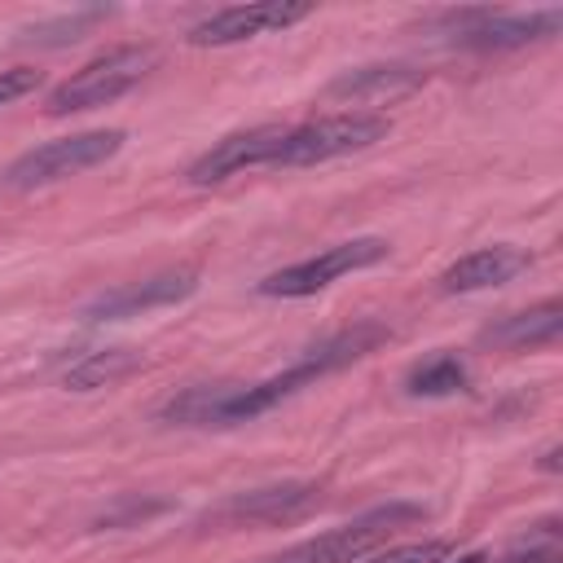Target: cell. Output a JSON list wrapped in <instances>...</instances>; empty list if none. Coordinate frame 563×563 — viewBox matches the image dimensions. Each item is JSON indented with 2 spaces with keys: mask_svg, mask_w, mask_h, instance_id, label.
Returning <instances> with one entry per match:
<instances>
[{
  "mask_svg": "<svg viewBox=\"0 0 563 563\" xmlns=\"http://www.w3.org/2000/svg\"><path fill=\"white\" fill-rule=\"evenodd\" d=\"M422 515H427V510L413 506V501H387V506H374V510H365L361 519H352V523H343V528H330V532H321V537L295 541V545H286L282 554L264 559V563H361L365 554H374V550L387 541L391 528L413 523V519H422Z\"/></svg>",
  "mask_w": 563,
  "mask_h": 563,
  "instance_id": "5b68a950",
  "label": "cell"
},
{
  "mask_svg": "<svg viewBox=\"0 0 563 563\" xmlns=\"http://www.w3.org/2000/svg\"><path fill=\"white\" fill-rule=\"evenodd\" d=\"M532 264V255L523 246L497 242V246H479L462 260H453L440 273V290L444 295H471V290H488V286H506L510 277H519Z\"/></svg>",
  "mask_w": 563,
  "mask_h": 563,
  "instance_id": "7c38bea8",
  "label": "cell"
},
{
  "mask_svg": "<svg viewBox=\"0 0 563 563\" xmlns=\"http://www.w3.org/2000/svg\"><path fill=\"white\" fill-rule=\"evenodd\" d=\"M466 383H471V374H466V365H462L453 352H435V356L418 361V365L405 374V391H409V396H427V400H435V396H457V391H466Z\"/></svg>",
  "mask_w": 563,
  "mask_h": 563,
  "instance_id": "2e32d148",
  "label": "cell"
},
{
  "mask_svg": "<svg viewBox=\"0 0 563 563\" xmlns=\"http://www.w3.org/2000/svg\"><path fill=\"white\" fill-rule=\"evenodd\" d=\"M501 563H563V559H559V545H528V550L506 554Z\"/></svg>",
  "mask_w": 563,
  "mask_h": 563,
  "instance_id": "44dd1931",
  "label": "cell"
},
{
  "mask_svg": "<svg viewBox=\"0 0 563 563\" xmlns=\"http://www.w3.org/2000/svg\"><path fill=\"white\" fill-rule=\"evenodd\" d=\"M444 563H488V554H484V550H471V554H457V559L449 554Z\"/></svg>",
  "mask_w": 563,
  "mask_h": 563,
  "instance_id": "7402d4cb",
  "label": "cell"
},
{
  "mask_svg": "<svg viewBox=\"0 0 563 563\" xmlns=\"http://www.w3.org/2000/svg\"><path fill=\"white\" fill-rule=\"evenodd\" d=\"M40 70L35 66H9V70H0V106H13V101H22L26 92H35L40 88Z\"/></svg>",
  "mask_w": 563,
  "mask_h": 563,
  "instance_id": "ffe728a7",
  "label": "cell"
},
{
  "mask_svg": "<svg viewBox=\"0 0 563 563\" xmlns=\"http://www.w3.org/2000/svg\"><path fill=\"white\" fill-rule=\"evenodd\" d=\"M453 554L449 541H409V545H391L378 554H365L361 563H444Z\"/></svg>",
  "mask_w": 563,
  "mask_h": 563,
  "instance_id": "ac0fdd59",
  "label": "cell"
},
{
  "mask_svg": "<svg viewBox=\"0 0 563 563\" xmlns=\"http://www.w3.org/2000/svg\"><path fill=\"white\" fill-rule=\"evenodd\" d=\"M163 510H172V501L119 497V506H114V510H106V515L97 519V528H136V523H145V519H154V515H163Z\"/></svg>",
  "mask_w": 563,
  "mask_h": 563,
  "instance_id": "d6986e66",
  "label": "cell"
},
{
  "mask_svg": "<svg viewBox=\"0 0 563 563\" xmlns=\"http://www.w3.org/2000/svg\"><path fill=\"white\" fill-rule=\"evenodd\" d=\"M198 290V268L180 264V268H163L145 282H128V286H114L106 295H97L88 308H84V321H123V317H141V312H154V308H172L180 299H189Z\"/></svg>",
  "mask_w": 563,
  "mask_h": 563,
  "instance_id": "30bf717a",
  "label": "cell"
},
{
  "mask_svg": "<svg viewBox=\"0 0 563 563\" xmlns=\"http://www.w3.org/2000/svg\"><path fill=\"white\" fill-rule=\"evenodd\" d=\"M123 141H128L123 128H92V132H70V136L44 141V145L18 154V158L0 172V185H4V189H40V185L79 176V172L101 167L106 158H114V154L123 150Z\"/></svg>",
  "mask_w": 563,
  "mask_h": 563,
  "instance_id": "3957f363",
  "label": "cell"
},
{
  "mask_svg": "<svg viewBox=\"0 0 563 563\" xmlns=\"http://www.w3.org/2000/svg\"><path fill=\"white\" fill-rule=\"evenodd\" d=\"M378 343H387V325L383 321H356L339 334H325L321 343L303 347L282 374L260 378V383H194L185 391H176L158 418L172 427H238L251 422L268 409H277L282 400H290L299 387L369 356Z\"/></svg>",
  "mask_w": 563,
  "mask_h": 563,
  "instance_id": "6da1fadb",
  "label": "cell"
},
{
  "mask_svg": "<svg viewBox=\"0 0 563 563\" xmlns=\"http://www.w3.org/2000/svg\"><path fill=\"white\" fill-rule=\"evenodd\" d=\"M282 123H264V128H246V132H229L224 141H216L202 158L189 163V185H220L246 167H268L282 141Z\"/></svg>",
  "mask_w": 563,
  "mask_h": 563,
  "instance_id": "8fae6325",
  "label": "cell"
},
{
  "mask_svg": "<svg viewBox=\"0 0 563 563\" xmlns=\"http://www.w3.org/2000/svg\"><path fill=\"white\" fill-rule=\"evenodd\" d=\"M545 471H559V449H545V462H541Z\"/></svg>",
  "mask_w": 563,
  "mask_h": 563,
  "instance_id": "603a6c76",
  "label": "cell"
},
{
  "mask_svg": "<svg viewBox=\"0 0 563 563\" xmlns=\"http://www.w3.org/2000/svg\"><path fill=\"white\" fill-rule=\"evenodd\" d=\"M312 13V4L303 0H255V4H229L207 13L198 26H189V44L198 48H224V44H242L255 35H273L286 31L295 22H303Z\"/></svg>",
  "mask_w": 563,
  "mask_h": 563,
  "instance_id": "9c48e42d",
  "label": "cell"
},
{
  "mask_svg": "<svg viewBox=\"0 0 563 563\" xmlns=\"http://www.w3.org/2000/svg\"><path fill=\"white\" fill-rule=\"evenodd\" d=\"M387 242L383 238H352V242H334L325 246L321 255H308L290 268H277L268 273L255 290L268 295V299H308L317 290H325L330 282H339L343 273H356V268H374L387 260Z\"/></svg>",
  "mask_w": 563,
  "mask_h": 563,
  "instance_id": "52a82bcc",
  "label": "cell"
},
{
  "mask_svg": "<svg viewBox=\"0 0 563 563\" xmlns=\"http://www.w3.org/2000/svg\"><path fill=\"white\" fill-rule=\"evenodd\" d=\"M449 40L457 48L475 53H501V48H523L532 40H550L563 26V9H532V13H506V9H457L444 13Z\"/></svg>",
  "mask_w": 563,
  "mask_h": 563,
  "instance_id": "8992f818",
  "label": "cell"
},
{
  "mask_svg": "<svg viewBox=\"0 0 563 563\" xmlns=\"http://www.w3.org/2000/svg\"><path fill=\"white\" fill-rule=\"evenodd\" d=\"M106 22V9H75V13H57V18H44L35 26H22L18 31V44H40V48H57V44H75L84 40L88 26Z\"/></svg>",
  "mask_w": 563,
  "mask_h": 563,
  "instance_id": "e0dca14e",
  "label": "cell"
},
{
  "mask_svg": "<svg viewBox=\"0 0 563 563\" xmlns=\"http://www.w3.org/2000/svg\"><path fill=\"white\" fill-rule=\"evenodd\" d=\"M391 132L387 114H365V110H347V114H325L312 123H295L282 132L277 154L268 167H312V163H330L356 150H369L374 141H383Z\"/></svg>",
  "mask_w": 563,
  "mask_h": 563,
  "instance_id": "277c9868",
  "label": "cell"
},
{
  "mask_svg": "<svg viewBox=\"0 0 563 563\" xmlns=\"http://www.w3.org/2000/svg\"><path fill=\"white\" fill-rule=\"evenodd\" d=\"M427 75L409 62H374V66H356V70H343L325 92L339 97V101H369V97H391V92H409L418 88Z\"/></svg>",
  "mask_w": 563,
  "mask_h": 563,
  "instance_id": "5bb4252c",
  "label": "cell"
},
{
  "mask_svg": "<svg viewBox=\"0 0 563 563\" xmlns=\"http://www.w3.org/2000/svg\"><path fill=\"white\" fill-rule=\"evenodd\" d=\"M563 330V303L559 299H545L528 312H510L501 317L497 325H488L479 334V343L488 347H506V352H523V347H541V343H554Z\"/></svg>",
  "mask_w": 563,
  "mask_h": 563,
  "instance_id": "4fadbf2b",
  "label": "cell"
},
{
  "mask_svg": "<svg viewBox=\"0 0 563 563\" xmlns=\"http://www.w3.org/2000/svg\"><path fill=\"white\" fill-rule=\"evenodd\" d=\"M136 369H141V352H132V347H101V352L79 356L62 374V383L70 391H97V387H110V383H119V378H128Z\"/></svg>",
  "mask_w": 563,
  "mask_h": 563,
  "instance_id": "9a60e30c",
  "label": "cell"
},
{
  "mask_svg": "<svg viewBox=\"0 0 563 563\" xmlns=\"http://www.w3.org/2000/svg\"><path fill=\"white\" fill-rule=\"evenodd\" d=\"M321 506V488L303 484V479H282V484H264V488H246L224 497L220 506H211L202 515V528H277V523H295L303 515H312Z\"/></svg>",
  "mask_w": 563,
  "mask_h": 563,
  "instance_id": "ba28073f",
  "label": "cell"
},
{
  "mask_svg": "<svg viewBox=\"0 0 563 563\" xmlns=\"http://www.w3.org/2000/svg\"><path fill=\"white\" fill-rule=\"evenodd\" d=\"M150 66H154V48H145V44L110 48V53L92 57L88 66H79L70 79H62V84L44 97V114L62 119V114H84V110L110 106V101H119L123 92H132V88L145 79Z\"/></svg>",
  "mask_w": 563,
  "mask_h": 563,
  "instance_id": "7a4b0ae2",
  "label": "cell"
}]
</instances>
